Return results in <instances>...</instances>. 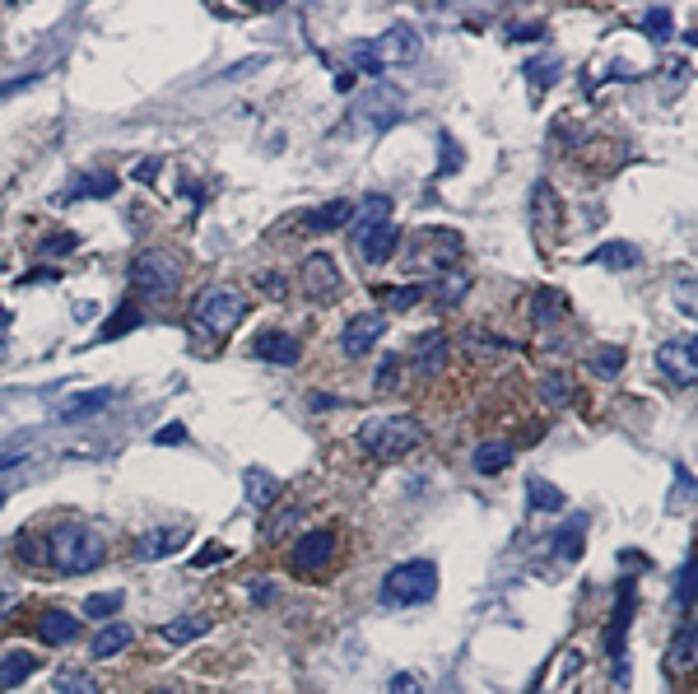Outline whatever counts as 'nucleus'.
<instances>
[{
	"label": "nucleus",
	"instance_id": "obj_1",
	"mask_svg": "<svg viewBox=\"0 0 698 694\" xmlns=\"http://www.w3.org/2000/svg\"><path fill=\"white\" fill-rule=\"evenodd\" d=\"M47 555L66 578H80V573H94L108 564V541L89 522H56L47 531Z\"/></svg>",
	"mask_w": 698,
	"mask_h": 694
},
{
	"label": "nucleus",
	"instance_id": "obj_2",
	"mask_svg": "<svg viewBox=\"0 0 698 694\" xmlns=\"http://www.w3.org/2000/svg\"><path fill=\"white\" fill-rule=\"evenodd\" d=\"M419 443H424V424L415 415H377V420L359 424V448L377 462H401Z\"/></svg>",
	"mask_w": 698,
	"mask_h": 694
},
{
	"label": "nucleus",
	"instance_id": "obj_3",
	"mask_svg": "<svg viewBox=\"0 0 698 694\" xmlns=\"http://www.w3.org/2000/svg\"><path fill=\"white\" fill-rule=\"evenodd\" d=\"M438 592V569L433 559H405L382 578V601L387 606H419Z\"/></svg>",
	"mask_w": 698,
	"mask_h": 694
},
{
	"label": "nucleus",
	"instance_id": "obj_4",
	"mask_svg": "<svg viewBox=\"0 0 698 694\" xmlns=\"http://www.w3.org/2000/svg\"><path fill=\"white\" fill-rule=\"evenodd\" d=\"M131 285L145 294V299H173L182 289V261L163 247H149L131 261Z\"/></svg>",
	"mask_w": 698,
	"mask_h": 694
},
{
	"label": "nucleus",
	"instance_id": "obj_5",
	"mask_svg": "<svg viewBox=\"0 0 698 694\" xmlns=\"http://www.w3.org/2000/svg\"><path fill=\"white\" fill-rule=\"evenodd\" d=\"M457 261H461V233L452 229H419L415 233V243H410V252H405V266L410 271H457Z\"/></svg>",
	"mask_w": 698,
	"mask_h": 694
},
{
	"label": "nucleus",
	"instance_id": "obj_6",
	"mask_svg": "<svg viewBox=\"0 0 698 694\" xmlns=\"http://www.w3.org/2000/svg\"><path fill=\"white\" fill-rule=\"evenodd\" d=\"M242 317H247V299H242L233 285L205 289L201 303H196V327L210 331V336H229Z\"/></svg>",
	"mask_w": 698,
	"mask_h": 694
},
{
	"label": "nucleus",
	"instance_id": "obj_7",
	"mask_svg": "<svg viewBox=\"0 0 698 694\" xmlns=\"http://www.w3.org/2000/svg\"><path fill=\"white\" fill-rule=\"evenodd\" d=\"M336 555H340V536L331 527H317V531H308V536H298L289 564H294V573H303V578H317V573H326L336 564Z\"/></svg>",
	"mask_w": 698,
	"mask_h": 694
},
{
	"label": "nucleus",
	"instance_id": "obj_8",
	"mask_svg": "<svg viewBox=\"0 0 698 694\" xmlns=\"http://www.w3.org/2000/svg\"><path fill=\"white\" fill-rule=\"evenodd\" d=\"M303 289H308V299L317 303H336L340 289H345V275H340V266L326 252H308L303 257Z\"/></svg>",
	"mask_w": 698,
	"mask_h": 694
},
{
	"label": "nucleus",
	"instance_id": "obj_9",
	"mask_svg": "<svg viewBox=\"0 0 698 694\" xmlns=\"http://www.w3.org/2000/svg\"><path fill=\"white\" fill-rule=\"evenodd\" d=\"M387 336V317L382 313H359L349 317L345 327H340V354L345 359H363V354H373V345Z\"/></svg>",
	"mask_w": 698,
	"mask_h": 694
},
{
	"label": "nucleus",
	"instance_id": "obj_10",
	"mask_svg": "<svg viewBox=\"0 0 698 694\" xmlns=\"http://www.w3.org/2000/svg\"><path fill=\"white\" fill-rule=\"evenodd\" d=\"M657 368L671 382L689 387V382H694V373H698V345H694V336H680V341L661 345V350H657Z\"/></svg>",
	"mask_w": 698,
	"mask_h": 694
},
{
	"label": "nucleus",
	"instance_id": "obj_11",
	"mask_svg": "<svg viewBox=\"0 0 698 694\" xmlns=\"http://www.w3.org/2000/svg\"><path fill=\"white\" fill-rule=\"evenodd\" d=\"M447 359H452L447 331H424V336H415V373L438 378V373H447Z\"/></svg>",
	"mask_w": 698,
	"mask_h": 694
},
{
	"label": "nucleus",
	"instance_id": "obj_12",
	"mask_svg": "<svg viewBox=\"0 0 698 694\" xmlns=\"http://www.w3.org/2000/svg\"><path fill=\"white\" fill-rule=\"evenodd\" d=\"M80 634H84V625L70 611H56L52 606V611L38 615V639L47 643V648H66V643H75Z\"/></svg>",
	"mask_w": 698,
	"mask_h": 694
},
{
	"label": "nucleus",
	"instance_id": "obj_13",
	"mask_svg": "<svg viewBox=\"0 0 698 694\" xmlns=\"http://www.w3.org/2000/svg\"><path fill=\"white\" fill-rule=\"evenodd\" d=\"M256 359H266V364H298L303 359V345H298V336H289V331H261L256 336Z\"/></svg>",
	"mask_w": 698,
	"mask_h": 694
},
{
	"label": "nucleus",
	"instance_id": "obj_14",
	"mask_svg": "<svg viewBox=\"0 0 698 694\" xmlns=\"http://www.w3.org/2000/svg\"><path fill=\"white\" fill-rule=\"evenodd\" d=\"M373 52L377 61L387 66V61H415L419 56V38H415V28H405V24H391L382 38L373 42Z\"/></svg>",
	"mask_w": 698,
	"mask_h": 694
},
{
	"label": "nucleus",
	"instance_id": "obj_15",
	"mask_svg": "<svg viewBox=\"0 0 698 694\" xmlns=\"http://www.w3.org/2000/svg\"><path fill=\"white\" fill-rule=\"evenodd\" d=\"M396 243H401V229H396L391 219H382V224H373V229L359 238V252H363V261H368V266H382V261H391Z\"/></svg>",
	"mask_w": 698,
	"mask_h": 694
},
{
	"label": "nucleus",
	"instance_id": "obj_16",
	"mask_svg": "<svg viewBox=\"0 0 698 694\" xmlns=\"http://www.w3.org/2000/svg\"><path fill=\"white\" fill-rule=\"evenodd\" d=\"M182 541H187V531H182V527H154V531H145V536L135 541V559H140V564H154V559L173 555Z\"/></svg>",
	"mask_w": 698,
	"mask_h": 694
},
{
	"label": "nucleus",
	"instance_id": "obj_17",
	"mask_svg": "<svg viewBox=\"0 0 698 694\" xmlns=\"http://www.w3.org/2000/svg\"><path fill=\"white\" fill-rule=\"evenodd\" d=\"M633 606H638V597H633V583L624 578L619 583V597H615V620H610V639H605V648H610V657L619 662V653H624V629H629L633 620ZM624 667V662H619Z\"/></svg>",
	"mask_w": 698,
	"mask_h": 694
},
{
	"label": "nucleus",
	"instance_id": "obj_18",
	"mask_svg": "<svg viewBox=\"0 0 698 694\" xmlns=\"http://www.w3.org/2000/svg\"><path fill=\"white\" fill-rule=\"evenodd\" d=\"M512 457H517V448H512L508 438H489V443H480V448L470 452V466L480 471V476H498V471H508Z\"/></svg>",
	"mask_w": 698,
	"mask_h": 694
},
{
	"label": "nucleus",
	"instance_id": "obj_19",
	"mask_svg": "<svg viewBox=\"0 0 698 694\" xmlns=\"http://www.w3.org/2000/svg\"><path fill=\"white\" fill-rule=\"evenodd\" d=\"M131 643H135V629L126 625V620H108V625H103V629L94 634V639H89V653H94L98 662H103V657L126 653Z\"/></svg>",
	"mask_w": 698,
	"mask_h": 694
},
{
	"label": "nucleus",
	"instance_id": "obj_20",
	"mask_svg": "<svg viewBox=\"0 0 698 694\" xmlns=\"http://www.w3.org/2000/svg\"><path fill=\"white\" fill-rule=\"evenodd\" d=\"M112 401H117V392H112V387H94V392H80V396H70L66 406H61V420H66V424L89 420V415H98V410H108Z\"/></svg>",
	"mask_w": 698,
	"mask_h": 694
},
{
	"label": "nucleus",
	"instance_id": "obj_21",
	"mask_svg": "<svg viewBox=\"0 0 698 694\" xmlns=\"http://www.w3.org/2000/svg\"><path fill=\"white\" fill-rule=\"evenodd\" d=\"M349 215H354V205L349 201H326V205H317V210L303 215V229L308 233H331V229H340V224H349Z\"/></svg>",
	"mask_w": 698,
	"mask_h": 694
},
{
	"label": "nucleus",
	"instance_id": "obj_22",
	"mask_svg": "<svg viewBox=\"0 0 698 694\" xmlns=\"http://www.w3.org/2000/svg\"><path fill=\"white\" fill-rule=\"evenodd\" d=\"M531 219L540 224L545 238H554V229H559V201H554L550 182H536V191H531Z\"/></svg>",
	"mask_w": 698,
	"mask_h": 694
},
{
	"label": "nucleus",
	"instance_id": "obj_23",
	"mask_svg": "<svg viewBox=\"0 0 698 694\" xmlns=\"http://www.w3.org/2000/svg\"><path fill=\"white\" fill-rule=\"evenodd\" d=\"M354 224H349V229H354V238H363V233L373 229V224H382V219H391V196H382V191H373V196H363V205L359 210H354Z\"/></svg>",
	"mask_w": 698,
	"mask_h": 694
},
{
	"label": "nucleus",
	"instance_id": "obj_24",
	"mask_svg": "<svg viewBox=\"0 0 698 694\" xmlns=\"http://www.w3.org/2000/svg\"><path fill=\"white\" fill-rule=\"evenodd\" d=\"M564 313H568V299L559 289H536V294H531V322H536V327H554Z\"/></svg>",
	"mask_w": 698,
	"mask_h": 694
},
{
	"label": "nucleus",
	"instance_id": "obj_25",
	"mask_svg": "<svg viewBox=\"0 0 698 694\" xmlns=\"http://www.w3.org/2000/svg\"><path fill=\"white\" fill-rule=\"evenodd\" d=\"M591 261L605 266V271H633V266L643 261V252H638L633 243H601L596 252H591Z\"/></svg>",
	"mask_w": 698,
	"mask_h": 694
},
{
	"label": "nucleus",
	"instance_id": "obj_26",
	"mask_svg": "<svg viewBox=\"0 0 698 694\" xmlns=\"http://www.w3.org/2000/svg\"><path fill=\"white\" fill-rule=\"evenodd\" d=\"M33 671H38V657H33V653H19V648H14V653H5V657H0V690L24 685Z\"/></svg>",
	"mask_w": 698,
	"mask_h": 694
},
{
	"label": "nucleus",
	"instance_id": "obj_27",
	"mask_svg": "<svg viewBox=\"0 0 698 694\" xmlns=\"http://www.w3.org/2000/svg\"><path fill=\"white\" fill-rule=\"evenodd\" d=\"M540 396H545V406L550 410H568L573 401H578V387H573L568 373H545V378H540Z\"/></svg>",
	"mask_w": 698,
	"mask_h": 694
},
{
	"label": "nucleus",
	"instance_id": "obj_28",
	"mask_svg": "<svg viewBox=\"0 0 698 694\" xmlns=\"http://www.w3.org/2000/svg\"><path fill=\"white\" fill-rule=\"evenodd\" d=\"M56 694H103V685H98L94 671H84V667H61L52 676Z\"/></svg>",
	"mask_w": 698,
	"mask_h": 694
},
{
	"label": "nucleus",
	"instance_id": "obj_29",
	"mask_svg": "<svg viewBox=\"0 0 698 694\" xmlns=\"http://www.w3.org/2000/svg\"><path fill=\"white\" fill-rule=\"evenodd\" d=\"M396 117H401V112H396V98H382V94L363 98L359 108H354V122H363V126H391Z\"/></svg>",
	"mask_w": 698,
	"mask_h": 694
},
{
	"label": "nucleus",
	"instance_id": "obj_30",
	"mask_svg": "<svg viewBox=\"0 0 698 694\" xmlns=\"http://www.w3.org/2000/svg\"><path fill=\"white\" fill-rule=\"evenodd\" d=\"M201 634H210V615H177V620L163 625V639L168 643H191V639H201Z\"/></svg>",
	"mask_w": 698,
	"mask_h": 694
},
{
	"label": "nucleus",
	"instance_id": "obj_31",
	"mask_svg": "<svg viewBox=\"0 0 698 694\" xmlns=\"http://www.w3.org/2000/svg\"><path fill=\"white\" fill-rule=\"evenodd\" d=\"M247 499H252L256 508H270L280 499V480L270 476V471H261V466H252V471H247Z\"/></svg>",
	"mask_w": 698,
	"mask_h": 694
},
{
	"label": "nucleus",
	"instance_id": "obj_32",
	"mask_svg": "<svg viewBox=\"0 0 698 694\" xmlns=\"http://www.w3.org/2000/svg\"><path fill=\"white\" fill-rule=\"evenodd\" d=\"M466 289H470V275L466 271H443L429 285V294L443 303V308H452V303H461V294H466Z\"/></svg>",
	"mask_w": 698,
	"mask_h": 694
},
{
	"label": "nucleus",
	"instance_id": "obj_33",
	"mask_svg": "<svg viewBox=\"0 0 698 694\" xmlns=\"http://www.w3.org/2000/svg\"><path fill=\"white\" fill-rule=\"evenodd\" d=\"M526 504L536 508V513H559L568 499L559 485H550V480H531V485H526Z\"/></svg>",
	"mask_w": 698,
	"mask_h": 694
},
{
	"label": "nucleus",
	"instance_id": "obj_34",
	"mask_svg": "<svg viewBox=\"0 0 698 694\" xmlns=\"http://www.w3.org/2000/svg\"><path fill=\"white\" fill-rule=\"evenodd\" d=\"M121 601H126V592H94V597H84V620H103L108 625L112 615H121Z\"/></svg>",
	"mask_w": 698,
	"mask_h": 694
},
{
	"label": "nucleus",
	"instance_id": "obj_35",
	"mask_svg": "<svg viewBox=\"0 0 698 694\" xmlns=\"http://www.w3.org/2000/svg\"><path fill=\"white\" fill-rule=\"evenodd\" d=\"M117 187H121V177H117V173H94V177H80L70 196H75V201H80V196H94V201H108V196H112V191H117Z\"/></svg>",
	"mask_w": 698,
	"mask_h": 694
},
{
	"label": "nucleus",
	"instance_id": "obj_36",
	"mask_svg": "<svg viewBox=\"0 0 698 694\" xmlns=\"http://www.w3.org/2000/svg\"><path fill=\"white\" fill-rule=\"evenodd\" d=\"M666 667H671L675 676L694 667V625H680V639L671 643V657H666Z\"/></svg>",
	"mask_w": 698,
	"mask_h": 694
},
{
	"label": "nucleus",
	"instance_id": "obj_37",
	"mask_svg": "<svg viewBox=\"0 0 698 694\" xmlns=\"http://www.w3.org/2000/svg\"><path fill=\"white\" fill-rule=\"evenodd\" d=\"M14 555L24 559V564H52V555H47V536H33V531H24V536L14 541Z\"/></svg>",
	"mask_w": 698,
	"mask_h": 694
},
{
	"label": "nucleus",
	"instance_id": "obj_38",
	"mask_svg": "<svg viewBox=\"0 0 698 694\" xmlns=\"http://www.w3.org/2000/svg\"><path fill=\"white\" fill-rule=\"evenodd\" d=\"M619 368H624V350L619 345H605V350L591 354V373L596 378H619Z\"/></svg>",
	"mask_w": 698,
	"mask_h": 694
},
{
	"label": "nucleus",
	"instance_id": "obj_39",
	"mask_svg": "<svg viewBox=\"0 0 698 694\" xmlns=\"http://www.w3.org/2000/svg\"><path fill=\"white\" fill-rule=\"evenodd\" d=\"M140 322H145V317H140V308H126V313H112L108 322H103V331H98V341H117L121 331H135V327H140Z\"/></svg>",
	"mask_w": 698,
	"mask_h": 694
},
{
	"label": "nucleus",
	"instance_id": "obj_40",
	"mask_svg": "<svg viewBox=\"0 0 698 694\" xmlns=\"http://www.w3.org/2000/svg\"><path fill=\"white\" fill-rule=\"evenodd\" d=\"M373 387H377V392H396V387H401V359H396V354H382Z\"/></svg>",
	"mask_w": 698,
	"mask_h": 694
},
{
	"label": "nucleus",
	"instance_id": "obj_41",
	"mask_svg": "<svg viewBox=\"0 0 698 694\" xmlns=\"http://www.w3.org/2000/svg\"><path fill=\"white\" fill-rule=\"evenodd\" d=\"M675 606H680V611L694 606V559L680 564V578H675Z\"/></svg>",
	"mask_w": 698,
	"mask_h": 694
},
{
	"label": "nucleus",
	"instance_id": "obj_42",
	"mask_svg": "<svg viewBox=\"0 0 698 694\" xmlns=\"http://www.w3.org/2000/svg\"><path fill=\"white\" fill-rule=\"evenodd\" d=\"M382 299H387L391 313H405V308H415V303L424 299V289H419V285H401V289H387Z\"/></svg>",
	"mask_w": 698,
	"mask_h": 694
},
{
	"label": "nucleus",
	"instance_id": "obj_43",
	"mask_svg": "<svg viewBox=\"0 0 698 694\" xmlns=\"http://www.w3.org/2000/svg\"><path fill=\"white\" fill-rule=\"evenodd\" d=\"M349 61H354V66H359L363 75H373V80H382V75H387V66L377 61V52L368 47V42H363V47H354V52H349Z\"/></svg>",
	"mask_w": 698,
	"mask_h": 694
},
{
	"label": "nucleus",
	"instance_id": "obj_44",
	"mask_svg": "<svg viewBox=\"0 0 698 694\" xmlns=\"http://www.w3.org/2000/svg\"><path fill=\"white\" fill-rule=\"evenodd\" d=\"M554 555L568 559V564L582 555V518H578V527H573V536H568V531H559V541H554Z\"/></svg>",
	"mask_w": 698,
	"mask_h": 694
},
{
	"label": "nucleus",
	"instance_id": "obj_45",
	"mask_svg": "<svg viewBox=\"0 0 698 694\" xmlns=\"http://www.w3.org/2000/svg\"><path fill=\"white\" fill-rule=\"evenodd\" d=\"M643 24H647V33H652L657 42L671 38V10H647V14H643Z\"/></svg>",
	"mask_w": 698,
	"mask_h": 694
},
{
	"label": "nucleus",
	"instance_id": "obj_46",
	"mask_svg": "<svg viewBox=\"0 0 698 694\" xmlns=\"http://www.w3.org/2000/svg\"><path fill=\"white\" fill-rule=\"evenodd\" d=\"M256 285H261V294H270V299H275V303H280V299H289V280H284V275H275V271L256 275Z\"/></svg>",
	"mask_w": 698,
	"mask_h": 694
},
{
	"label": "nucleus",
	"instance_id": "obj_47",
	"mask_svg": "<svg viewBox=\"0 0 698 694\" xmlns=\"http://www.w3.org/2000/svg\"><path fill=\"white\" fill-rule=\"evenodd\" d=\"M247 592H252V601H256V606H270V601L280 597V587L270 583V578H252V587H247Z\"/></svg>",
	"mask_w": 698,
	"mask_h": 694
},
{
	"label": "nucleus",
	"instance_id": "obj_48",
	"mask_svg": "<svg viewBox=\"0 0 698 694\" xmlns=\"http://www.w3.org/2000/svg\"><path fill=\"white\" fill-rule=\"evenodd\" d=\"M554 70H559V61H536V66H526V80H536V89H545V84H554Z\"/></svg>",
	"mask_w": 698,
	"mask_h": 694
},
{
	"label": "nucleus",
	"instance_id": "obj_49",
	"mask_svg": "<svg viewBox=\"0 0 698 694\" xmlns=\"http://www.w3.org/2000/svg\"><path fill=\"white\" fill-rule=\"evenodd\" d=\"M438 145H443V168H438V173H452V168H461V145H457V140L443 136Z\"/></svg>",
	"mask_w": 698,
	"mask_h": 694
},
{
	"label": "nucleus",
	"instance_id": "obj_50",
	"mask_svg": "<svg viewBox=\"0 0 698 694\" xmlns=\"http://www.w3.org/2000/svg\"><path fill=\"white\" fill-rule=\"evenodd\" d=\"M387 694H419V676H410V671H396L387 685Z\"/></svg>",
	"mask_w": 698,
	"mask_h": 694
},
{
	"label": "nucleus",
	"instance_id": "obj_51",
	"mask_svg": "<svg viewBox=\"0 0 698 694\" xmlns=\"http://www.w3.org/2000/svg\"><path fill=\"white\" fill-rule=\"evenodd\" d=\"M70 247H75V233H56V238L42 243V257H61V252H70Z\"/></svg>",
	"mask_w": 698,
	"mask_h": 694
},
{
	"label": "nucleus",
	"instance_id": "obj_52",
	"mask_svg": "<svg viewBox=\"0 0 698 694\" xmlns=\"http://www.w3.org/2000/svg\"><path fill=\"white\" fill-rule=\"evenodd\" d=\"M168 443H187V424H168L154 434V448H168Z\"/></svg>",
	"mask_w": 698,
	"mask_h": 694
},
{
	"label": "nucleus",
	"instance_id": "obj_53",
	"mask_svg": "<svg viewBox=\"0 0 698 694\" xmlns=\"http://www.w3.org/2000/svg\"><path fill=\"white\" fill-rule=\"evenodd\" d=\"M219 559H229V550H224V545H205L191 564H196V569H210V564H219Z\"/></svg>",
	"mask_w": 698,
	"mask_h": 694
},
{
	"label": "nucleus",
	"instance_id": "obj_54",
	"mask_svg": "<svg viewBox=\"0 0 698 694\" xmlns=\"http://www.w3.org/2000/svg\"><path fill=\"white\" fill-rule=\"evenodd\" d=\"M159 159H145V164H140V168H135V182H154V177H159Z\"/></svg>",
	"mask_w": 698,
	"mask_h": 694
},
{
	"label": "nucleus",
	"instance_id": "obj_55",
	"mask_svg": "<svg viewBox=\"0 0 698 694\" xmlns=\"http://www.w3.org/2000/svg\"><path fill=\"white\" fill-rule=\"evenodd\" d=\"M182 196H191V201L201 205V196H205V191H201V182H191V177H187V182H182Z\"/></svg>",
	"mask_w": 698,
	"mask_h": 694
},
{
	"label": "nucleus",
	"instance_id": "obj_56",
	"mask_svg": "<svg viewBox=\"0 0 698 694\" xmlns=\"http://www.w3.org/2000/svg\"><path fill=\"white\" fill-rule=\"evenodd\" d=\"M336 89H340V94H349V89H354V70H340V75H336Z\"/></svg>",
	"mask_w": 698,
	"mask_h": 694
},
{
	"label": "nucleus",
	"instance_id": "obj_57",
	"mask_svg": "<svg viewBox=\"0 0 698 694\" xmlns=\"http://www.w3.org/2000/svg\"><path fill=\"white\" fill-rule=\"evenodd\" d=\"M24 462V452H0V471H10V466Z\"/></svg>",
	"mask_w": 698,
	"mask_h": 694
},
{
	"label": "nucleus",
	"instance_id": "obj_58",
	"mask_svg": "<svg viewBox=\"0 0 698 694\" xmlns=\"http://www.w3.org/2000/svg\"><path fill=\"white\" fill-rule=\"evenodd\" d=\"M10 606H14V597L10 592H0V615H10Z\"/></svg>",
	"mask_w": 698,
	"mask_h": 694
},
{
	"label": "nucleus",
	"instance_id": "obj_59",
	"mask_svg": "<svg viewBox=\"0 0 698 694\" xmlns=\"http://www.w3.org/2000/svg\"><path fill=\"white\" fill-rule=\"evenodd\" d=\"M5 322H10V313H5V308H0V327H5Z\"/></svg>",
	"mask_w": 698,
	"mask_h": 694
},
{
	"label": "nucleus",
	"instance_id": "obj_60",
	"mask_svg": "<svg viewBox=\"0 0 698 694\" xmlns=\"http://www.w3.org/2000/svg\"><path fill=\"white\" fill-rule=\"evenodd\" d=\"M154 694H173V690H154Z\"/></svg>",
	"mask_w": 698,
	"mask_h": 694
},
{
	"label": "nucleus",
	"instance_id": "obj_61",
	"mask_svg": "<svg viewBox=\"0 0 698 694\" xmlns=\"http://www.w3.org/2000/svg\"><path fill=\"white\" fill-rule=\"evenodd\" d=\"M0 504H5V494H0Z\"/></svg>",
	"mask_w": 698,
	"mask_h": 694
}]
</instances>
